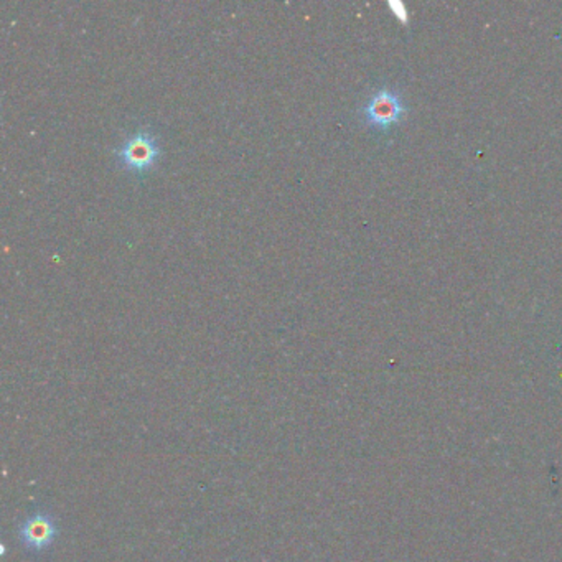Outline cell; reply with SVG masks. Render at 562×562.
<instances>
[{"instance_id": "7a4b0ae2", "label": "cell", "mask_w": 562, "mask_h": 562, "mask_svg": "<svg viewBox=\"0 0 562 562\" xmlns=\"http://www.w3.org/2000/svg\"><path fill=\"white\" fill-rule=\"evenodd\" d=\"M361 112L365 122L371 128L387 129L405 118V106L397 92L385 88L369 98Z\"/></svg>"}, {"instance_id": "6da1fadb", "label": "cell", "mask_w": 562, "mask_h": 562, "mask_svg": "<svg viewBox=\"0 0 562 562\" xmlns=\"http://www.w3.org/2000/svg\"><path fill=\"white\" fill-rule=\"evenodd\" d=\"M114 154L120 166L132 174L142 176L157 164L162 150L158 148L157 138L154 134L146 129H138L119 148H116Z\"/></svg>"}, {"instance_id": "3957f363", "label": "cell", "mask_w": 562, "mask_h": 562, "mask_svg": "<svg viewBox=\"0 0 562 562\" xmlns=\"http://www.w3.org/2000/svg\"><path fill=\"white\" fill-rule=\"evenodd\" d=\"M53 536H55V525L50 518L43 517V515L30 518L22 528L24 541L37 549L52 543Z\"/></svg>"}]
</instances>
